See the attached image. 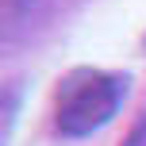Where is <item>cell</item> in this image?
I'll return each instance as SVG.
<instances>
[{
	"label": "cell",
	"mask_w": 146,
	"mask_h": 146,
	"mask_svg": "<svg viewBox=\"0 0 146 146\" xmlns=\"http://www.w3.org/2000/svg\"><path fill=\"white\" fill-rule=\"evenodd\" d=\"M127 92V77L115 73H81L66 85L58 104V131L62 135H92L115 115Z\"/></svg>",
	"instance_id": "6da1fadb"
},
{
	"label": "cell",
	"mask_w": 146,
	"mask_h": 146,
	"mask_svg": "<svg viewBox=\"0 0 146 146\" xmlns=\"http://www.w3.org/2000/svg\"><path fill=\"white\" fill-rule=\"evenodd\" d=\"M123 146H146V115H139V119H135V127L127 131Z\"/></svg>",
	"instance_id": "7a4b0ae2"
}]
</instances>
